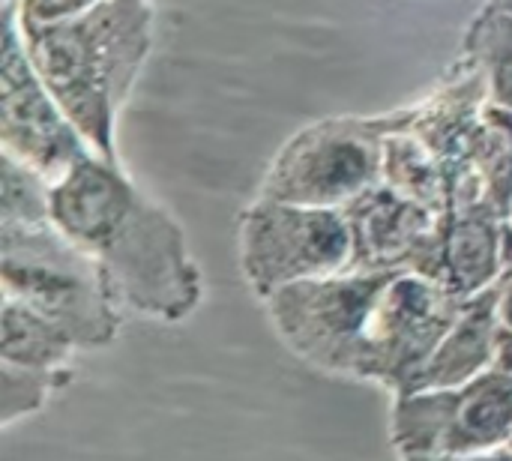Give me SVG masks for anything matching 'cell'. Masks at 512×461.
<instances>
[{"mask_svg": "<svg viewBox=\"0 0 512 461\" xmlns=\"http://www.w3.org/2000/svg\"><path fill=\"white\" fill-rule=\"evenodd\" d=\"M264 306L303 363L402 396L459 321L465 300L414 270H345L285 285Z\"/></svg>", "mask_w": 512, "mask_h": 461, "instance_id": "cell-1", "label": "cell"}, {"mask_svg": "<svg viewBox=\"0 0 512 461\" xmlns=\"http://www.w3.org/2000/svg\"><path fill=\"white\" fill-rule=\"evenodd\" d=\"M51 219L99 258L123 306L183 321L201 303V276L183 231L111 168L84 156L51 189Z\"/></svg>", "mask_w": 512, "mask_h": 461, "instance_id": "cell-2", "label": "cell"}, {"mask_svg": "<svg viewBox=\"0 0 512 461\" xmlns=\"http://www.w3.org/2000/svg\"><path fill=\"white\" fill-rule=\"evenodd\" d=\"M24 27L36 75L63 114L111 159L114 108L147 54V6L141 0H102L78 15Z\"/></svg>", "mask_w": 512, "mask_h": 461, "instance_id": "cell-3", "label": "cell"}, {"mask_svg": "<svg viewBox=\"0 0 512 461\" xmlns=\"http://www.w3.org/2000/svg\"><path fill=\"white\" fill-rule=\"evenodd\" d=\"M3 294L57 324L78 348L111 345L120 330L105 267L54 219L3 222Z\"/></svg>", "mask_w": 512, "mask_h": 461, "instance_id": "cell-4", "label": "cell"}, {"mask_svg": "<svg viewBox=\"0 0 512 461\" xmlns=\"http://www.w3.org/2000/svg\"><path fill=\"white\" fill-rule=\"evenodd\" d=\"M240 261L249 288L267 300L285 285L351 270L354 231L339 210L267 198L243 216Z\"/></svg>", "mask_w": 512, "mask_h": 461, "instance_id": "cell-5", "label": "cell"}, {"mask_svg": "<svg viewBox=\"0 0 512 461\" xmlns=\"http://www.w3.org/2000/svg\"><path fill=\"white\" fill-rule=\"evenodd\" d=\"M390 441L399 456H480L510 447L512 375L489 369L459 387L393 396Z\"/></svg>", "mask_w": 512, "mask_h": 461, "instance_id": "cell-6", "label": "cell"}, {"mask_svg": "<svg viewBox=\"0 0 512 461\" xmlns=\"http://www.w3.org/2000/svg\"><path fill=\"white\" fill-rule=\"evenodd\" d=\"M378 159V138L366 123H321L282 150L264 183V198L336 210L369 192Z\"/></svg>", "mask_w": 512, "mask_h": 461, "instance_id": "cell-7", "label": "cell"}, {"mask_svg": "<svg viewBox=\"0 0 512 461\" xmlns=\"http://www.w3.org/2000/svg\"><path fill=\"white\" fill-rule=\"evenodd\" d=\"M3 141L9 153H18L48 177H66L84 159L72 126H66L60 111L51 105L36 69L27 66L12 18L6 21L3 48Z\"/></svg>", "mask_w": 512, "mask_h": 461, "instance_id": "cell-8", "label": "cell"}, {"mask_svg": "<svg viewBox=\"0 0 512 461\" xmlns=\"http://www.w3.org/2000/svg\"><path fill=\"white\" fill-rule=\"evenodd\" d=\"M354 231L351 270H417L435 246V210L393 192H363L345 210Z\"/></svg>", "mask_w": 512, "mask_h": 461, "instance_id": "cell-9", "label": "cell"}, {"mask_svg": "<svg viewBox=\"0 0 512 461\" xmlns=\"http://www.w3.org/2000/svg\"><path fill=\"white\" fill-rule=\"evenodd\" d=\"M414 273L462 300L492 288L504 273V228L498 225V216L480 207H456Z\"/></svg>", "mask_w": 512, "mask_h": 461, "instance_id": "cell-10", "label": "cell"}, {"mask_svg": "<svg viewBox=\"0 0 512 461\" xmlns=\"http://www.w3.org/2000/svg\"><path fill=\"white\" fill-rule=\"evenodd\" d=\"M498 282L477 297L465 300L459 321L441 339L423 372L414 378L408 393L417 390H438V387H459L483 372L492 369L495 339H498ZM405 396V393H402Z\"/></svg>", "mask_w": 512, "mask_h": 461, "instance_id": "cell-11", "label": "cell"}, {"mask_svg": "<svg viewBox=\"0 0 512 461\" xmlns=\"http://www.w3.org/2000/svg\"><path fill=\"white\" fill-rule=\"evenodd\" d=\"M0 363L36 369V372H69L75 342L48 318L3 294L0 315Z\"/></svg>", "mask_w": 512, "mask_h": 461, "instance_id": "cell-12", "label": "cell"}, {"mask_svg": "<svg viewBox=\"0 0 512 461\" xmlns=\"http://www.w3.org/2000/svg\"><path fill=\"white\" fill-rule=\"evenodd\" d=\"M465 156L474 165V195H480V177L486 180V192L495 198L498 219L512 207V117L492 111L480 129L471 132V147Z\"/></svg>", "mask_w": 512, "mask_h": 461, "instance_id": "cell-13", "label": "cell"}, {"mask_svg": "<svg viewBox=\"0 0 512 461\" xmlns=\"http://www.w3.org/2000/svg\"><path fill=\"white\" fill-rule=\"evenodd\" d=\"M72 372H36L12 363H0V426L9 429L18 420L39 414L48 399L69 384Z\"/></svg>", "mask_w": 512, "mask_h": 461, "instance_id": "cell-14", "label": "cell"}, {"mask_svg": "<svg viewBox=\"0 0 512 461\" xmlns=\"http://www.w3.org/2000/svg\"><path fill=\"white\" fill-rule=\"evenodd\" d=\"M96 0H24V24H51L90 9Z\"/></svg>", "mask_w": 512, "mask_h": 461, "instance_id": "cell-15", "label": "cell"}, {"mask_svg": "<svg viewBox=\"0 0 512 461\" xmlns=\"http://www.w3.org/2000/svg\"><path fill=\"white\" fill-rule=\"evenodd\" d=\"M492 54H495V81H492L495 99L512 108V45L510 42H507V48L498 45Z\"/></svg>", "mask_w": 512, "mask_h": 461, "instance_id": "cell-16", "label": "cell"}, {"mask_svg": "<svg viewBox=\"0 0 512 461\" xmlns=\"http://www.w3.org/2000/svg\"><path fill=\"white\" fill-rule=\"evenodd\" d=\"M492 369L512 375V330L510 327H498V339H495V357H492Z\"/></svg>", "mask_w": 512, "mask_h": 461, "instance_id": "cell-17", "label": "cell"}, {"mask_svg": "<svg viewBox=\"0 0 512 461\" xmlns=\"http://www.w3.org/2000/svg\"><path fill=\"white\" fill-rule=\"evenodd\" d=\"M498 321L512 330V267H507L498 279Z\"/></svg>", "mask_w": 512, "mask_h": 461, "instance_id": "cell-18", "label": "cell"}, {"mask_svg": "<svg viewBox=\"0 0 512 461\" xmlns=\"http://www.w3.org/2000/svg\"><path fill=\"white\" fill-rule=\"evenodd\" d=\"M402 461H512V450H495V453H480V456H399Z\"/></svg>", "mask_w": 512, "mask_h": 461, "instance_id": "cell-19", "label": "cell"}, {"mask_svg": "<svg viewBox=\"0 0 512 461\" xmlns=\"http://www.w3.org/2000/svg\"><path fill=\"white\" fill-rule=\"evenodd\" d=\"M498 6H501V9H507V12H512V0H498Z\"/></svg>", "mask_w": 512, "mask_h": 461, "instance_id": "cell-20", "label": "cell"}, {"mask_svg": "<svg viewBox=\"0 0 512 461\" xmlns=\"http://www.w3.org/2000/svg\"><path fill=\"white\" fill-rule=\"evenodd\" d=\"M510 450H512V441H510Z\"/></svg>", "mask_w": 512, "mask_h": 461, "instance_id": "cell-21", "label": "cell"}]
</instances>
